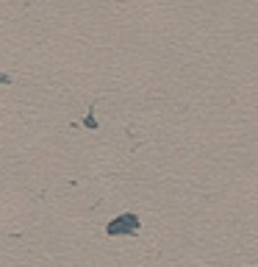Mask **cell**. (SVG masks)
Instances as JSON below:
<instances>
[{
	"mask_svg": "<svg viewBox=\"0 0 258 267\" xmlns=\"http://www.w3.org/2000/svg\"><path fill=\"white\" fill-rule=\"evenodd\" d=\"M142 228L139 217L136 214H131V211H125V214H119V217H114L111 223H108V237H122V234H136Z\"/></svg>",
	"mask_w": 258,
	"mask_h": 267,
	"instance_id": "cell-1",
	"label": "cell"
}]
</instances>
